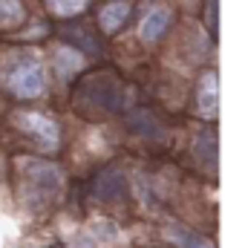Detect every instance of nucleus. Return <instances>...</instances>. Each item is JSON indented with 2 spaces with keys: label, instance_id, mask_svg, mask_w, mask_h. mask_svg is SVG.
Listing matches in <instances>:
<instances>
[{
  "label": "nucleus",
  "instance_id": "nucleus-1",
  "mask_svg": "<svg viewBox=\"0 0 245 248\" xmlns=\"http://www.w3.org/2000/svg\"><path fill=\"white\" fill-rule=\"evenodd\" d=\"M17 168H20V193L29 205L49 202V196H55L63 185L61 168L46 159L23 156V159H17Z\"/></svg>",
  "mask_w": 245,
  "mask_h": 248
},
{
  "label": "nucleus",
  "instance_id": "nucleus-2",
  "mask_svg": "<svg viewBox=\"0 0 245 248\" xmlns=\"http://www.w3.org/2000/svg\"><path fill=\"white\" fill-rule=\"evenodd\" d=\"M122 104V87L116 81V75L110 72H98L92 78H87L75 95V107L84 110H98V113H113Z\"/></svg>",
  "mask_w": 245,
  "mask_h": 248
},
{
  "label": "nucleus",
  "instance_id": "nucleus-3",
  "mask_svg": "<svg viewBox=\"0 0 245 248\" xmlns=\"http://www.w3.org/2000/svg\"><path fill=\"white\" fill-rule=\"evenodd\" d=\"M0 81H3V87L15 98H38L46 90L44 66H41V61H35V58H17V61H12L3 69Z\"/></svg>",
  "mask_w": 245,
  "mask_h": 248
},
{
  "label": "nucleus",
  "instance_id": "nucleus-4",
  "mask_svg": "<svg viewBox=\"0 0 245 248\" xmlns=\"http://www.w3.org/2000/svg\"><path fill=\"white\" fill-rule=\"evenodd\" d=\"M12 124L23 133V136H29L41 150H46V153H55L58 147H61V127L55 119H49V116H44V113H32V110H17L15 116H12Z\"/></svg>",
  "mask_w": 245,
  "mask_h": 248
},
{
  "label": "nucleus",
  "instance_id": "nucleus-5",
  "mask_svg": "<svg viewBox=\"0 0 245 248\" xmlns=\"http://www.w3.org/2000/svg\"><path fill=\"white\" fill-rule=\"evenodd\" d=\"M196 113L202 119H216L219 113V84L214 69H208L196 84Z\"/></svg>",
  "mask_w": 245,
  "mask_h": 248
},
{
  "label": "nucleus",
  "instance_id": "nucleus-6",
  "mask_svg": "<svg viewBox=\"0 0 245 248\" xmlns=\"http://www.w3.org/2000/svg\"><path fill=\"white\" fill-rule=\"evenodd\" d=\"M130 12H133V3L130 0H110V3H104L98 9V26H101V32L104 35H116L124 23H127Z\"/></svg>",
  "mask_w": 245,
  "mask_h": 248
},
{
  "label": "nucleus",
  "instance_id": "nucleus-7",
  "mask_svg": "<svg viewBox=\"0 0 245 248\" xmlns=\"http://www.w3.org/2000/svg\"><path fill=\"white\" fill-rule=\"evenodd\" d=\"M170 23H173V12L165 9V6H156V9H150V12L144 15V20H141V26H138V38L147 41V44H153V41H159V38L170 29Z\"/></svg>",
  "mask_w": 245,
  "mask_h": 248
},
{
  "label": "nucleus",
  "instance_id": "nucleus-8",
  "mask_svg": "<svg viewBox=\"0 0 245 248\" xmlns=\"http://www.w3.org/2000/svg\"><path fill=\"white\" fill-rule=\"evenodd\" d=\"M92 196L101 199V202H116V199H124L127 196V176L122 170H107L101 173L95 182H92Z\"/></svg>",
  "mask_w": 245,
  "mask_h": 248
},
{
  "label": "nucleus",
  "instance_id": "nucleus-9",
  "mask_svg": "<svg viewBox=\"0 0 245 248\" xmlns=\"http://www.w3.org/2000/svg\"><path fill=\"white\" fill-rule=\"evenodd\" d=\"M193 153H196L199 162H205V168H208L211 173H216V153H219V147H216V136H214L211 130H199V133H196Z\"/></svg>",
  "mask_w": 245,
  "mask_h": 248
},
{
  "label": "nucleus",
  "instance_id": "nucleus-10",
  "mask_svg": "<svg viewBox=\"0 0 245 248\" xmlns=\"http://www.w3.org/2000/svg\"><path fill=\"white\" fill-rule=\"evenodd\" d=\"M55 69H58V78L61 81H69L75 72L84 69V52H78L72 46H61L55 52Z\"/></svg>",
  "mask_w": 245,
  "mask_h": 248
},
{
  "label": "nucleus",
  "instance_id": "nucleus-11",
  "mask_svg": "<svg viewBox=\"0 0 245 248\" xmlns=\"http://www.w3.org/2000/svg\"><path fill=\"white\" fill-rule=\"evenodd\" d=\"M20 23H26L23 0H0V29H17Z\"/></svg>",
  "mask_w": 245,
  "mask_h": 248
},
{
  "label": "nucleus",
  "instance_id": "nucleus-12",
  "mask_svg": "<svg viewBox=\"0 0 245 248\" xmlns=\"http://www.w3.org/2000/svg\"><path fill=\"white\" fill-rule=\"evenodd\" d=\"M168 237L176 243V246L182 248H214L205 237H199V234H193L190 228H184V225H176V222H170L168 225Z\"/></svg>",
  "mask_w": 245,
  "mask_h": 248
},
{
  "label": "nucleus",
  "instance_id": "nucleus-13",
  "mask_svg": "<svg viewBox=\"0 0 245 248\" xmlns=\"http://www.w3.org/2000/svg\"><path fill=\"white\" fill-rule=\"evenodd\" d=\"M90 0H46V9L58 17H75L87 9Z\"/></svg>",
  "mask_w": 245,
  "mask_h": 248
},
{
  "label": "nucleus",
  "instance_id": "nucleus-14",
  "mask_svg": "<svg viewBox=\"0 0 245 248\" xmlns=\"http://www.w3.org/2000/svg\"><path fill=\"white\" fill-rule=\"evenodd\" d=\"M61 35L63 38H69V41H75V44H81L87 55H98V44L92 41V35H90L87 29H81V26H66Z\"/></svg>",
  "mask_w": 245,
  "mask_h": 248
},
{
  "label": "nucleus",
  "instance_id": "nucleus-15",
  "mask_svg": "<svg viewBox=\"0 0 245 248\" xmlns=\"http://www.w3.org/2000/svg\"><path fill=\"white\" fill-rule=\"evenodd\" d=\"M216 6H219V0H208V6H205V23H208L211 35H216Z\"/></svg>",
  "mask_w": 245,
  "mask_h": 248
}]
</instances>
